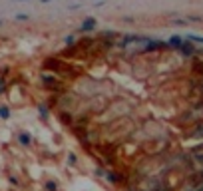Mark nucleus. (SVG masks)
<instances>
[{
  "instance_id": "f257e3e1",
  "label": "nucleus",
  "mask_w": 203,
  "mask_h": 191,
  "mask_svg": "<svg viewBox=\"0 0 203 191\" xmlns=\"http://www.w3.org/2000/svg\"><path fill=\"white\" fill-rule=\"evenodd\" d=\"M94 28H96V20L94 18H88L86 22L80 26V32H90V30H94Z\"/></svg>"
},
{
  "instance_id": "f03ea898",
  "label": "nucleus",
  "mask_w": 203,
  "mask_h": 191,
  "mask_svg": "<svg viewBox=\"0 0 203 191\" xmlns=\"http://www.w3.org/2000/svg\"><path fill=\"white\" fill-rule=\"evenodd\" d=\"M193 157H195V161H199V163H203V145H197L191 149Z\"/></svg>"
},
{
  "instance_id": "7ed1b4c3",
  "label": "nucleus",
  "mask_w": 203,
  "mask_h": 191,
  "mask_svg": "<svg viewBox=\"0 0 203 191\" xmlns=\"http://www.w3.org/2000/svg\"><path fill=\"white\" fill-rule=\"evenodd\" d=\"M14 20H16V22H26V20H30V16L24 14V12H18V14L14 16Z\"/></svg>"
},
{
  "instance_id": "20e7f679",
  "label": "nucleus",
  "mask_w": 203,
  "mask_h": 191,
  "mask_svg": "<svg viewBox=\"0 0 203 191\" xmlns=\"http://www.w3.org/2000/svg\"><path fill=\"white\" fill-rule=\"evenodd\" d=\"M18 139H20V143H22V145H30V135H28V133H20Z\"/></svg>"
},
{
  "instance_id": "39448f33",
  "label": "nucleus",
  "mask_w": 203,
  "mask_h": 191,
  "mask_svg": "<svg viewBox=\"0 0 203 191\" xmlns=\"http://www.w3.org/2000/svg\"><path fill=\"white\" fill-rule=\"evenodd\" d=\"M46 191H58V185L54 181H46Z\"/></svg>"
},
{
  "instance_id": "423d86ee",
  "label": "nucleus",
  "mask_w": 203,
  "mask_h": 191,
  "mask_svg": "<svg viewBox=\"0 0 203 191\" xmlns=\"http://www.w3.org/2000/svg\"><path fill=\"white\" fill-rule=\"evenodd\" d=\"M0 117H4V120L10 117V109H8V108H0Z\"/></svg>"
},
{
  "instance_id": "0eeeda50",
  "label": "nucleus",
  "mask_w": 203,
  "mask_h": 191,
  "mask_svg": "<svg viewBox=\"0 0 203 191\" xmlns=\"http://www.w3.org/2000/svg\"><path fill=\"white\" fill-rule=\"evenodd\" d=\"M185 20H187V22H203V18H201V16H187Z\"/></svg>"
},
{
  "instance_id": "6e6552de",
  "label": "nucleus",
  "mask_w": 203,
  "mask_h": 191,
  "mask_svg": "<svg viewBox=\"0 0 203 191\" xmlns=\"http://www.w3.org/2000/svg\"><path fill=\"white\" fill-rule=\"evenodd\" d=\"M171 24H175V26H185V24H187V20H181V18H175V20H171Z\"/></svg>"
},
{
  "instance_id": "1a4fd4ad",
  "label": "nucleus",
  "mask_w": 203,
  "mask_h": 191,
  "mask_svg": "<svg viewBox=\"0 0 203 191\" xmlns=\"http://www.w3.org/2000/svg\"><path fill=\"white\" fill-rule=\"evenodd\" d=\"M12 2H30V0H12Z\"/></svg>"
},
{
  "instance_id": "9d476101",
  "label": "nucleus",
  "mask_w": 203,
  "mask_h": 191,
  "mask_svg": "<svg viewBox=\"0 0 203 191\" xmlns=\"http://www.w3.org/2000/svg\"><path fill=\"white\" fill-rule=\"evenodd\" d=\"M40 2H42V4H48V2H52V0H40Z\"/></svg>"
},
{
  "instance_id": "9b49d317",
  "label": "nucleus",
  "mask_w": 203,
  "mask_h": 191,
  "mask_svg": "<svg viewBox=\"0 0 203 191\" xmlns=\"http://www.w3.org/2000/svg\"><path fill=\"white\" fill-rule=\"evenodd\" d=\"M199 177H201V181H203V171H201V173H199Z\"/></svg>"
},
{
  "instance_id": "f8f14e48",
  "label": "nucleus",
  "mask_w": 203,
  "mask_h": 191,
  "mask_svg": "<svg viewBox=\"0 0 203 191\" xmlns=\"http://www.w3.org/2000/svg\"><path fill=\"white\" fill-rule=\"evenodd\" d=\"M2 24H4V20H0V26H2Z\"/></svg>"
}]
</instances>
